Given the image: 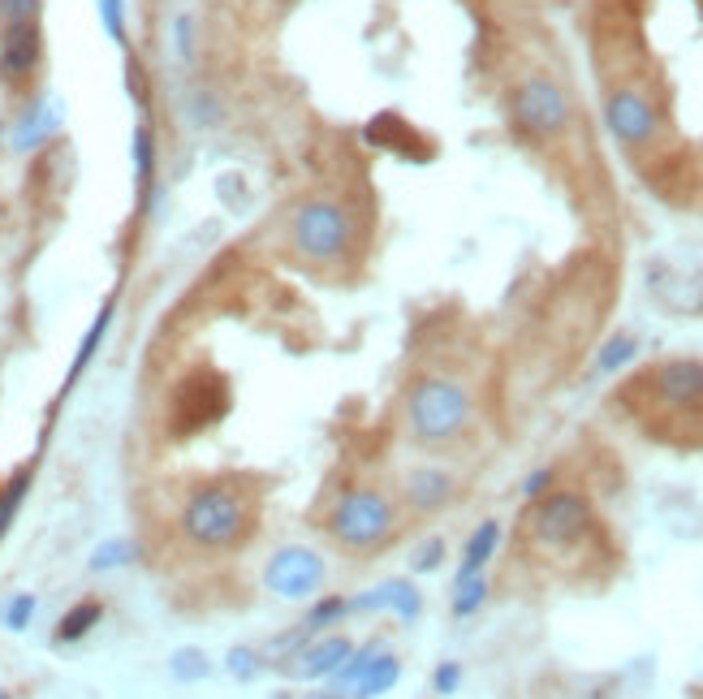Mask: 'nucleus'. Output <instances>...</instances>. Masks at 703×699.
Returning <instances> with one entry per match:
<instances>
[{"instance_id": "1", "label": "nucleus", "mask_w": 703, "mask_h": 699, "mask_svg": "<svg viewBox=\"0 0 703 699\" xmlns=\"http://www.w3.org/2000/svg\"><path fill=\"white\" fill-rule=\"evenodd\" d=\"M177 531L203 553H230L255 531V502L246 497V488H237L230 479L203 484L182 505Z\"/></svg>"}, {"instance_id": "2", "label": "nucleus", "mask_w": 703, "mask_h": 699, "mask_svg": "<svg viewBox=\"0 0 703 699\" xmlns=\"http://www.w3.org/2000/svg\"><path fill=\"white\" fill-rule=\"evenodd\" d=\"M406 427L419 445H449L470 427V393L454 376H419L406 393Z\"/></svg>"}, {"instance_id": "3", "label": "nucleus", "mask_w": 703, "mask_h": 699, "mask_svg": "<svg viewBox=\"0 0 703 699\" xmlns=\"http://www.w3.org/2000/svg\"><path fill=\"white\" fill-rule=\"evenodd\" d=\"M324 531L350 553H376L397 531V505L380 488H346L328 509Z\"/></svg>"}, {"instance_id": "4", "label": "nucleus", "mask_w": 703, "mask_h": 699, "mask_svg": "<svg viewBox=\"0 0 703 699\" xmlns=\"http://www.w3.org/2000/svg\"><path fill=\"white\" fill-rule=\"evenodd\" d=\"M527 531L548 553H566V548H579L595 531V509L583 493L561 488V493H548L540 502H531Z\"/></svg>"}, {"instance_id": "5", "label": "nucleus", "mask_w": 703, "mask_h": 699, "mask_svg": "<svg viewBox=\"0 0 703 699\" xmlns=\"http://www.w3.org/2000/svg\"><path fill=\"white\" fill-rule=\"evenodd\" d=\"M354 242V221L350 212L333 199H312L294 212V246L303 260L312 264H337L346 260Z\"/></svg>"}, {"instance_id": "6", "label": "nucleus", "mask_w": 703, "mask_h": 699, "mask_svg": "<svg viewBox=\"0 0 703 699\" xmlns=\"http://www.w3.org/2000/svg\"><path fill=\"white\" fill-rule=\"evenodd\" d=\"M328 582V561L312 544H285L264 566V587L276 600H315Z\"/></svg>"}, {"instance_id": "7", "label": "nucleus", "mask_w": 703, "mask_h": 699, "mask_svg": "<svg viewBox=\"0 0 703 699\" xmlns=\"http://www.w3.org/2000/svg\"><path fill=\"white\" fill-rule=\"evenodd\" d=\"M513 121L536 139H557L570 125V100L552 78H527L513 91Z\"/></svg>"}, {"instance_id": "8", "label": "nucleus", "mask_w": 703, "mask_h": 699, "mask_svg": "<svg viewBox=\"0 0 703 699\" xmlns=\"http://www.w3.org/2000/svg\"><path fill=\"white\" fill-rule=\"evenodd\" d=\"M604 125H609V134H613L618 143H625V148H643V143L656 139L661 113H656V104H652L643 91L622 87V91H613V95L604 100Z\"/></svg>"}, {"instance_id": "9", "label": "nucleus", "mask_w": 703, "mask_h": 699, "mask_svg": "<svg viewBox=\"0 0 703 699\" xmlns=\"http://www.w3.org/2000/svg\"><path fill=\"white\" fill-rule=\"evenodd\" d=\"M350 614H393L401 626H415L424 618V591L410 579H385L380 587L354 596Z\"/></svg>"}, {"instance_id": "10", "label": "nucleus", "mask_w": 703, "mask_h": 699, "mask_svg": "<svg viewBox=\"0 0 703 699\" xmlns=\"http://www.w3.org/2000/svg\"><path fill=\"white\" fill-rule=\"evenodd\" d=\"M656 397L669 411H700L703 406V363L700 358H669L652 376Z\"/></svg>"}, {"instance_id": "11", "label": "nucleus", "mask_w": 703, "mask_h": 699, "mask_svg": "<svg viewBox=\"0 0 703 699\" xmlns=\"http://www.w3.org/2000/svg\"><path fill=\"white\" fill-rule=\"evenodd\" d=\"M350 652L354 644L346 635H319L315 644H307L298 657L285 665V673L298 678V682H333L342 673V665L350 660Z\"/></svg>"}, {"instance_id": "12", "label": "nucleus", "mask_w": 703, "mask_h": 699, "mask_svg": "<svg viewBox=\"0 0 703 699\" xmlns=\"http://www.w3.org/2000/svg\"><path fill=\"white\" fill-rule=\"evenodd\" d=\"M225 411V388L216 385H198V381H186L182 393H177V406H173V432L186 436V432H198V427L216 424Z\"/></svg>"}, {"instance_id": "13", "label": "nucleus", "mask_w": 703, "mask_h": 699, "mask_svg": "<svg viewBox=\"0 0 703 699\" xmlns=\"http://www.w3.org/2000/svg\"><path fill=\"white\" fill-rule=\"evenodd\" d=\"M40 57H43L40 22H13V27H4V39H0V74L9 78V82L35 74Z\"/></svg>"}, {"instance_id": "14", "label": "nucleus", "mask_w": 703, "mask_h": 699, "mask_svg": "<svg viewBox=\"0 0 703 699\" xmlns=\"http://www.w3.org/2000/svg\"><path fill=\"white\" fill-rule=\"evenodd\" d=\"M406 502L415 514H436V509H445V505L454 502V493H458V484H454V475L449 470H440V466H415L410 475H406Z\"/></svg>"}, {"instance_id": "15", "label": "nucleus", "mask_w": 703, "mask_h": 699, "mask_svg": "<svg viewBox=\"0 0 703 699\" xmlns=\"http://www.w3.org/2000/svg\"><path fill=\"white\" fill-rule=\"evenodd\" d=\"M61 121H65L61 100H35L31 109H22L18 125H13V134H9L13 152H35V148H43V143L61 130Z\"/></svg>"}, {"instance_id": "16", "label": "nucleus", "mask_w": 703, "mask_h": 699, "mask_svg": "<svg viewBox=\"0 0 703 699\" xmlns=\"http://www.w3.org/2000/svg\"><path fill=\"white\" fill-rule=\"evenodd\" d=\"M497 548H501V523H497V518H483V523H479V527L467 536V544H462V566H458V579L483 575V566L497 557Z\"/></svg>"}, {"instance_id": "17", "label": "nucleus", "mask_w": 703, "mask_h": 699, "mask_svg": "<svg viewBox=\"0 0 703 699\" xmlns=\"http://www.w3.org/2000/svg\"><path fill=\"white\" fill-rule=\"evenodd\" d=\"M401 682V660L393 657V652H376V660L363 669V678L354 682L350 687V696H358V699H380V696H389L393 687Z\"/></svg>"}, {"instance_id": "18", "label": "nucleus", "mask_w": 703, "mask_h": 699, "mask_svg": "<svg viewBox=\"0 0 703 699\" xmlns=\"http://www.w3.org/2000/svg\"><path fill=\"white\" fill-rule=\"evenodd\" d=\"M100 618H104V605H100V600H79L65 618L57 621V644H79V639H86V635L100 626Z\"/></svg>"}, {"instance_id": "19", "label": "nucleus", "mask_w": 703, "mask_h": 699, "mask_svg": "<svg viewBox=\"0 0 703 699\" xmlns=\"http://www.w3.org/2000/svg\"><path fill=\"white\" fill-rule=\"evenodd\" d=\"M139 561V544L118 536V540H104L95 553H91V561H86V570L91 575H109V570H121V566H134Z\"/></svg>"}, {"instance_id": "20", "label": "nucleus", "mask_w": 703, "mask_h": 699, "mask_svg": "<svg viewBox=\"0 0 703 699\" xmlns=\"http://www.w3.org/2000/svg\"><path fill=\"white\" fill-rule=\"evenodd\" d=\"M109 324H113V303H104V307L95 311V320H91V328H86V337H82L79 354H74V363H70V385L79 381L82 372H86V363L95 358V350H100V342H104Z\"/></svg>"}, {"instance_id": "21", "label": "nucleus", "mask_w": 703, "mask_h": 699, "mask_svg": "<svg viewBox=\"0 0 703 699\" xmlns=\"http://www.w3.org/2000/svg\"><path fill=\"white\" fill-rule=\"evenodd\" d=\"M639 358V342L630 337V333H618V337H609L604 346H600V354H595V372L600 376H618L622 367H630Z\"/></svg>"}, {"instance_id": "22", "label": "nucleus", "mask_w": 703, "mask_h": 699, "mask_svg": "<svg viewBox=\"0 0 703 699\" xmlns=\"http://www.w3.org/2000/svg\"><path fill=\"white\" fill-rule=\"evenodd\" d=\"M483 605H488V579L483 575H470V579L454 582V600H449L454 618H475Z\"/></svg>"}, {"instance_id": "23", "label": "nucleus", "mask_w": 703, "mask_h": 699, "mask_svg": "<svg viewBox=\"0 0 703 699\" xmlns=\"http://www.w3.org/2000/svg\"><path fill=\"white\" fill-rule=\"evenodd\" d=\"M346 614H350V600H346V596H315V605L307 609L303 626H307L312 635H324L328 626H337Z\"/></svg>"}, {"instance_id": "24", "label": "nucleus", "mask_w": 703, "mask_h": 699, "mask_svg": "<svg viewBox=\"0 0 703 699\" xmlns=\"http://www.w3.org/2000/svg\"><path fill=\"white\" fill-rule=\"evenodd\" d=\"M169 673L191 687V682H203V678L212 673V660H207L203 648H177V652L169 657Z\"/></svg>"}, {"instance_id": "25", "label": "nucleus", "mask_w": 703, "mask_h": 699, "mask_svg": "<svg viewBox=\"0 0 703 699\" xmlns=\"http://www.w3.org/2000/svg\"><path fill=\"white\" fill-rule=\"evenodd\" d=\"M35 609H40V600H35V591H13L4 605H0V626L4 630H27L31 618H35Z\"/></svg>"}, {"instance_id": "26", "label": "nucleus", "mask_w": 703, "mask_h": 699, "mask_svg": "<svg viewBox=\"0 0 703 699\" xmlns=\"http://www.w3.org/2000/svg\"><path fill=\"white\" fill-rule=\"evenodd\" d=\"M152 178H156V143H152V130L139 125L134 130V182H139V191H147Z\"/></svg>"}, {"instance_id": "27", "label": "nucleus", "mask_w": 703, "mask_h": 699, "mask_svg": "<svg viewBox=\"0 0 703 699\" xmlns=\"http://www.w3.org/2000/svg\"><path fill=\"white\" fill-rule=\"evenodd\" d=\"M27 488H31V470H18V475L4 484V493H0V540H4V531L13 527L22 502H27Z\"/></svg>"}, {"instance_id": "28", "label": "nucleus", "mask_w": 703, "mask_h": 699, "mask_svg": "<svg viewBox=\"0 0 703 699\" xmlns=\"http://www.w3.org/2000/svg\"><path fill=\"white\" fill-rule=\"evenodd\" d=\"M225 669H230V678H237V682H255L268 669V660H264L259 648L237 644V648H230V657H225Z\"/></svg>"}, {"instance_id": "29", "label": "nucleus", "mask_w": 703, "mask_h": 699, "mask_svg": "<svg viewBox=\"0 0 703 699\" xmlns=\"http://www.w3.org/2000/svg\"><path fill=\"white\" fill-rule=\"evenodd\" d=\"M445 553H449V548H445V540H440V536H431V540H424L419 548H415V557H410V570H415V575H436V570L445 566Z\"/></svg>"}, {"instance_id": "30", "label": "nucleus", "mask_w": 703, "mask_h": 699, "mask_svg": "<svg viewBox=\"0 0 703 699\" xmlns=\"http://www.w3.org/2000/svg\"><path fill=\"white\" fill-rule=\"evenodd\" d=\"M458 687H462V665H458V660H440V665L431 669V696L449 699V696H458Z\"/></svg>"}, {"instance_id": "31", "label": "nucleus", "mask_w": 703, "mask_h": 699, "mask_svg": "<svg viewBox=\"0 0 703 699\" xmlns=\"http://www.w3.org/2000/svg\"><path fill=\"white\" fill-rule=\"evenodd\" d=\"M173 48H177L182 65H195V18H191V13H177V18H173Z\"/></svg>"}, {"instance_id": "32", "label": "nucleus", "mask_w": 703, "mask_h": 699, "mask_svg": "<svg viewBox=\"0 0 703 699\" xmlns=\"http://www.w3.org/2000/svg\"><path fill=\"white\" fill-rule=\"evenodd\" d=\"M95 4H100V22H104L109 39L125 48V0H95Z\"/></svg>"}, {"instance_id": "33", "label": "nucleus", "mask_w": 703, "mask_h": 699, "mask_svg": "<svg viewBox=\"0 0 703 699\" xmlns=\"http://www.w3.org/2000/svg\"><path fill=\"white\" fill-rule=\"evenodd\" d=\"M40 13H43V0H0L4 27H13V22H40Z\"/></svg>"}, {"instance_id": "34", "label": "nucleus", "mask_w": 703, "mask_h": 699, "mask_svg": "<svg viewBox=\"0 0 703 699\" xmlns=\"http://www.w3.org/2000/svg\"><path fill=\"white\" fill-rule=\"evenodd\" d=\"M552 484H557L552 466H540V470H531V475L522 479V497H527V502H540V497L552 493Z\"/></svg>"}, {"instance_id": "35", "label": "nucleus", "mask_w": 703, "mask_h": 699, "mask_svg": "<svg viewBox=\"0 0 703 699\" xmlns=\"http://www.w3.org/2000/svg\"><path fill=\"white\" fill-rule=\"evenodd\" d=\"M191 121H195V125H216V121H221V104H216V95L198 91L195 100H191Z\"/></svg>"}, {"instance_id": "36", "label": "nucleus", "mask_w": 703, "mask_h": 699, "mask_svg": "<svg viewBox=\"0 0 703 699\" xmlns=\"http://www.w3.org/2000/svg\"><path fill=\"white\" fill-rule=\"evenodd\" d=\"M307 699H358V696H350V691H337V687H333V691H312Z\"/></svg>"}, {"instance_id": "37", "label": "nucleus", "mask_w": 703, "mask_h": 699, "mask_svg": "<svg viewBox=\"0 0 703 699\" xmlns=\"http://www.w3.org/2000/svg\"><path fill=\"white\" fill-rule=\"evenodd\" d=\"M268 699H298V696H289V691H276V696H268Z\"/></svg>"}, {"instance_id": "38", "label": "nucleus", "mask_w": 703, "mask_h": 699, "mask_svg": "<svg viewBox=\"0 0 703 699\" xmlns=\"http://www.w3.org/2000/svg\"><path fill=\"white\" fill-rule=\"evenodd\" d=\"M0 699H13V696H9V691H0Z\"/></svg>"}, {"instance_id": "39", "label": "nucleus", "mask_w": 703, "mask_h": 699, "mask_svg": "<svg viewBox=\"0 0 703 699\" xmlns=\"http://www.w3.org/2000/svg\"><path fill=\"white\" fill-rule=\"evenodd\" d=\"M700 307H703V303H700Z\"/></svg>"}]
</instances>
